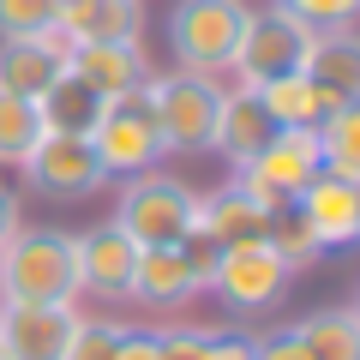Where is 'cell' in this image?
Instances as JSON below:
<instances>
[{
  "label": "cell",
  "instance_id": "obj_31",
  "mask_svg": "<svg viewBox=\"0 0 360 360\" xmlns=\"http://www.w3.org/2000/svg\"><path fill=\"white\" fill-rule=\"evenodd\" d=\"M210 360H252V336H222V330H217Z\"/></svg>",
  "mask_w": 360,
  "mask_h": 360
},
{
  "label": "cell",
  "instance_id": "obj_18",
  "mask_svg": "<svg viewBox=\"0 0 360 360\" xmlns=\"http://www.w3.org/2000/svg\"><path fill=\"white\" fill-rule=\"evenodd\" d=\"M270 132H276V120L264 115V103H258L252 90H234V96H222L217 144H210V150H222L234 168H246V162H252V156L270 144Z\"/></svg>",
  "mask_w": 360,
  "mask_h": 360
},
{
  "label": "cell",
  "instance_id": "obj_9",
  "mask_svg": "<svg viewBox=\"0 0 360 360\" xmlns=\"http://www.w3.org/2000/svg\"><path fill=\"white\" fill-rule=\"evenodd\" d=\"M25 180L37 186V193L66 198V205H72V198H90L96 186H103L108 168L96 162L90 139H60V132H49V139L25 156Z\"/></svg>",
  "mask_w": 360,
  "mask_h": 360
},
{
  "label": "cell",
  "instance_id": "obj_13",
  "mask_svg": "<svg viewBox=\"0 0 360 360\" xmlns=\"http://www.w3.org/2000/svg\"><path fill=\"white\" fill-rule=\"evenodd\" d=\"M60 72H66V37L60 30H42V37H0V90L37 103Z\"/></svg>",
  "mask_w": 360,
  "mask_h": 360
},
{
  "label": "cell",
  "instance_id": "obj_20",
  "mask_svg": "<svg viewBox=\"0 0 360 360\" xmlns=\"http://www.w3.org/2000/svg\"><path fill=\"white\" fill-rule=\"evenodd\" d=\"M258 103H264V115L276 120V127H319L324 115H330V103L319 96V84H312L307 72H288V78H270V84L252 90Z\"/></svg>",
  "mask_w": 360,
  "mask_h": 360
},
{
  "label": "cell",
  "instance_id": "obj_24",
  "mask_svg": "<svg viewBox=\"0 0 360 360\" xmlns=\"http://www.w3.org/2000/svg\"><path fill=\"white\" fill-rule=\"evenodd\" d=\"M120 336H127V324H115V319H78L60 360H120Z\"/></svg>",
  "mask_w": 360,
  "mask_h": 360
},
{
  "label": "cell",
  "instance_id": "obj_33",
  "mask_svg": "<svg viewBox=\"0 0 360 360\" xmlns=\"http://www.w3.org/2000/svg\"><path fill=\"white\" fill-rule=\"evenodd\" d=\"M348 312H354V319H360V295H354V307H348Z\"/></svg>",
  "mask_w": 360,
  "mask_h": 360
},
{
  "label": "cell",
  "instance_id": "obj_28",
  "mask_svg": "<svg viewBox=\"0 0 360 360\" xmlns=\"http://www.w3.org/2000/svg\"><path fill=\"white\" fill-rule=\"evenodd\" d=\"M210 342L217 330H162V360H210Z\"/></svg>",
  "mask_w": 360,
  "mask_h": 360
},
{
  "label": "cell",
  "instance_id": "obj_17",
  "mask_svg": "<svg viewBox=\"0 0 360 360\" xmlns=\"http://www.w3.org/2000/svg\"><path fill=\"white\" fill-rule=\"evenodd\" d=\"M307 78L319 84V96L330 108L360 103V37L354 30H319L312 60H307Z\"/></svg>",
  "mask_w": 360,
  "mask_h": 360
},
{
  "label": "cell",
  "instance_id": "obj_12",
  "mask_svg": "<svg viewBox=\"0 0 360 360\" xmlns=\"http://www.w3.org/2000/svg\"><path fill=\"white\" fill-rule=\"evenodd\" d=\"M78 330L72 307H0V348L13 360H60Z\"/></svg>",
  "mask_w": 360,
  "mask_h": 360
},
{
  "label": "cell",
  "instance_id": "obj_22",
  "mask_svg": "<svg viewBox=\"0 0 360 360\" xmlns=\"http://www.w3.org/2000/svg\"><path fill=\"white\" fill-rule=\"evenodd\" d=\"M295 330L307 342V360H360V319L348 307H324L312 319H300Z\"/></svg>",
  "mask_w": 360,
  "mask_h": 360
},
{
  "label": "cell",
  "instance_id": "obj_2",
  "mask_svg": "<svg viewBox=\"0 0 360 360\" xmlns=\"http://www.w3.org/2000/svg\"><path fill=\"white\" fill-rule=\"evenodd\" d=\"M144 96H150L162 150L198 156V150L217 144V115H222V96H229V90H222L210 72H180V66H174L168 78H150Z\"/></svg>",
  "mask_w": 360,
  "mask_h": 360
},
{
  "label": "cell",
  "instance_id": "obj_3",
  "mask_svg": "<svg viewBox=\"0 0 360 360\" xmlns=\"http://www.w3.org/2000/svg\"><path fill=\"white\" fill-rule=\"evenodd\" d=\"M312 42H319V30H312V25H300V18L283 13V6H264V13H246L240 49H234L229 66L240 72V90H258V84H270V78L307 72Z\"/></svg>",
  "mask_w": 360,
  "mask_h": 360
},
{
  "label": "cell",
  "instance_id": "obj_34",
  "mask_svg": "<svg viewBox=\"0 0 360 360\" xmlns=\"http://www.w3.org/2000/svg\"><path fill=\"white\" fill-rule=\"evenodd\" d=\"M0 360H13V354H6V348H0Z\"/></svg>",
  "mask_w": 360,
  "mask_h": 360
},
{
  "label": "cell",
  "instance_id": "obj_19",
  "mask_svg": "<svg viewBox=\"0 0 360 360\" xmlns=\"http://www.w3.org/2000/svg\"><path fill=\"white\" fill-rule=\"evenodd\" d=\"M37 115H42V132H60V139H90L96 115H103V96H96L78 72H60V78L37 96Z\"/></svg>",
  "mask_w": 360,
  "mask_h": 360
},
{
  "label": "cell",
  "instance_id": "obj_10",
  "mask_svg": "<svg viewBox=\"0 0 360 360\" xmlns=\"http://www.w3.org/2000/svg\"><path fill=\"white\" fill-rule=\"evenodd\" d=\"M132 270H139V246L127 240L120 222H96L90 234H78V295L132 300Z\"/></svg>",
  "mask_w": 360,
  "mask_h": 360
},
{
  "label": "cell",
  "instance_id": "obj_1",
  "mask_svg": "<svg viewBox=\"0 0 360 360\" xmlns=\"http://www.w3.org/2000/svg\"><path fill=\"white\" fill-rule=\"evenodd\" d=\"M0 295H6V307H72L78 300V234L18 229L0 246Z\"/></svg>",
  "mask_w": 360,
  "mask_h": 360
},
{
  "label": "cell",
  "instance_id": "obj_5",
  "mask_svg": "<svg viewBox=\"0 0 360 360\" xmlns=\"http://www.w3.org/2000/svg\"><path fill=\"white\" fill-rule=\"evenodd\" d=\"M246 6L240 0H174L168 13V54L180 72H222L240 49Z\"/></svg>",
  "mask_w": 360,
  "mask_h": 360
},
{
  "label": "cell",
  "instance_id": "obj_4",
  "mask_svg": "<svg viewBox=\"0 0 360 360\" xmlns=\"http://www.w3.org/2000/svg\"><path fill=\"white\" fill-rule=\"evenodd\" d=\"M193 186L174 174H127V193H120L115 222L127 229L132 246H174V240H193Z\"/></svg>",
  "mask_w": 360,
  "mask_h": 360
},
{
  "label": "cell",
  "instance_id": "obj_29",
  "mask_svg": "<svg viewBox=\"0 0 360 360\" xmlns=\"http://www.w3.org/2000/svg\"><path fill=\"white\" fill-rule=\"evenodd\" d=\"M252 360H307V342H300V330L288 324V330L252 336Z\"/></svg>",
  "mask_w": 360,
  "mask_h": 360
},
{
  "label": "cell",
  "instance_id": "obj_30",
  "mask_svg": "<svg viewBox=\"0 0 360 360\" xmlns=\"http://www.w3.org/2000/svg\"><path fill=\"white\" fill-rule=\"evenodd\" d=\"M120 360H162V330H127L120 336Z\"/></svg>",
  "mask_w": 360,
  "mask_h": 360
},
{
  "label": "cell",
  "instance_id": "obj_25",
  "mask_svg": "<svg viewBox=\"0 0 360 360\" xmlns=\"http://www.w3.org/2000/svg\"><path fill=\"white\" fill-rule=\"evenodd\" d=\"M60 0H0V37H42L54 30Z\"/></svg>",
  "mask_w": 360,
  "mask_h": 360
},
{
  "label": "cell",
  "instance_id": "obj_11",
  "mask_svg": "<svg viewBox=\"0 0 360 360\" xmlns=\"http://www.w3.org/2000/svg\"><path fill=\"white\" fill-rule=\"evenodd\" d=\"M295 217L324 252H330V246H354L360 240V186L354 180H336V174H319L307 193L295 198Z\"/></svg>",
  "mask_w": 360,
  "mask_h": 360
},
{
  "label": "cell",
  "instance_id": "obj_26",
  "mask_svg": "<svg viewBox=\"0 0 360 360\" xmlns=\"http://www.w3.org/2000/svg\"><path fill=\"white\" fill-rule=\"evenodd\" d=\"M264 240L276 246V258H283L288 270H300V264H312V258L324 252V246L312 240L307 229H300V217H295V222H288V217H270V229H264Z\"/></svg>",
  "mask_w": 360,
  "mask_h": 360
},
{
  "label": "cell",
  "instance_id": "obj_14",
  "mask_svg": "<svg viewBox=\"0 0 360 360\" xmlns=\"http://www.w3.org/2000/svg\"><path fill=\"white\" fill-rule=\"evenodd\" d=\"M66 72H78L103 103L150 84V66H144L139 42H78V49H66Z\"/></svg>",
  "mask_w": 360,
  "mask_h": 360
},
{
  "label": "cell",
  "instance_id": "obj_27",
  "mask_svg": "<svg viewBox=\"0 0 360 360\" xmlns=\"http://www.w3.org/2000/svg\"><path fill=\"white\" fill-rule=\"evenodd\" d=\"M283 13H295L312 30H348L360 18V0H276Z\"/></svg>",
  "mask_w": 360,
  "mask_h": 360
},
{
  "label": "cell",
  "instance_id": "obj_16",
  "mask_svg": "<svg viewBox=\"0 0 360 360\" xmlns=\"http://www.w3.org/2000/svg\"><path fill=\"white\" fill-rule=\"evenodd\" d=\"M54 30L66 37V49H78V42H139L144 13L139 0H60Z\"/></svg>",
  "mask_w": 360,
  "mask_h": 360
},
{
  "label": "cell",
  "instance_id": "obj_7",
  "mask_svg": "<svg viewBox=\"0 0 360 360\" xmlns=\"http://www.w3.org/2000/svg\"><path fill=\"white\" fill-rule=\"evenodd\" d=\"M288 276H295V270L276 258V246H270L264 234H258V240H229L210 258V288H217L222 307H234V312H264L270 300L288 288Z\"/></svg>",
  "mask_w": 360,
  "mask_h": 360
},
{
  "label": "cell",
  "instance_id": "obj_6",
  "mask_svg": "<svg viewBox=\"0 0 360 360\" xmlns=\"http://www.w3.org/2000/svg\"><path fill=\"white\" fill-rule=\"evenodd\" d=\"M90 150H96V162L108 168V174H144V168L162 162V132H156V115H150V96L139 90H127V96H108L103 115H96V127H90Z\"/></svg>",
  "mask_w": 360,
  "mask_h": 360
},
{
  "label": "cell",
  "instance_id": "obj_32",
  "mask_svg": "<svg viewBox=\"0 0 360 360\" xmlns=\"http://www.w3.org/2000/svg\"><path fill=\"white\" fill-rule=\"evenodd\" d=\"M18 229H25V222H18V193H13V186H0V246L13 240Z\"/></svg>",
  "mask_w": 360,
  "mask_h": 360
},
{
  "label": "cell",
  "instance_id": "obj_23",
  "mask_svg": "<svg viewBox=\"0 0 360 360\" xmlns=\"http://www.w3.org/2000/svg\"><path fill=\"white\" fill-rule=\"evenodd\" d=\"M49 139L42 132V115L30 96H13V90H0V162L6 168H25V156Z\"/></svg>",
  "mask_w": 360,
  "mask_h": 360
},
{
  "label": "cell",
  "instance_id": "obj_15",
  "mask_svg": "<svg viewBox=\"0 0 360 360\" xmlns=\"http://www.w3.org/2000/svg\"><path fill=\"white\" fill-rule=\"evenodd\" d=\"M270 229V210H258L240 186H217V193H198L193 198V240L205 246H229V240H258Z\"/></svg>",
  "mask_w": 360,
  "mask_h": 360
},
{
  "label": "cell",
  "instance_id": "obj_8",
  "mask_svg": "<svg viewBox=\"0 0 360 360\" xmlns=\"http://www.w3.org/2000/svg\"><path fill=\"white\" fill-rule=\"evenodd\" d=\"M210 258H217V246H205V240L139 246L132 300H144V307H180V300H193L198 288H210Z\"/></svg>",
  "mask_w": 360,
  "mask_h": 360
},
{
  "label": "cell",
  "instance_id": "obj_21",
  "mask_svg": "<svg viewBox=\"0 0 360 360\" xmlns=\"http://www.w3.org/2000/svg\"><path fill=\"white\" fill-rule=\"evenodd\" d=\"M319 156H324V174L336 180H354L360 186V103H342L319 120Z\"/></svg>",
  "mask_w": 360,
  "mask_h": 360
}]
</instances>
